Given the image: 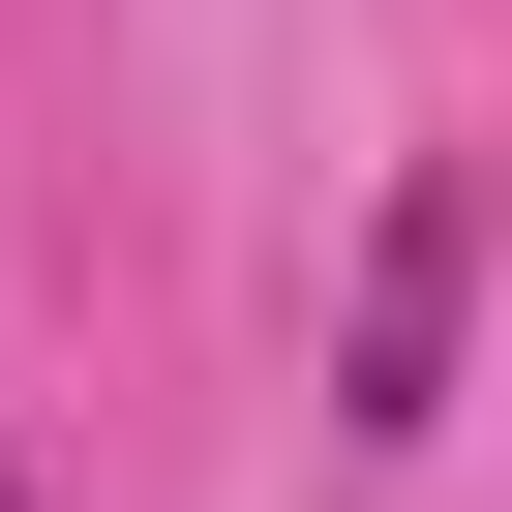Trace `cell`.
Instances as JSON below:
<instances>
[{"instance_id": "obj_1", "label": "cell", "mask_w": 512, "mask_h": 512, "mask_svg": "<svg viewBox=\"0 0 512 512\" xmlns=\"http://www.w3.org/2000/svg\"><path fill=\"white\" fill-rule=\"evenodd\" d=\"M452 302H482V181L422 151L392 241H362V332H332V422H452Z\"/></svg>"}]
</instances>
